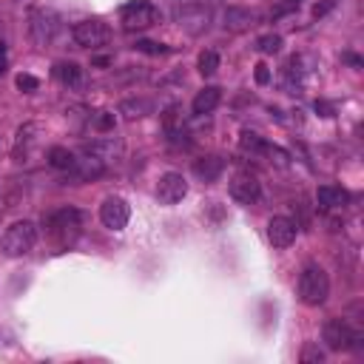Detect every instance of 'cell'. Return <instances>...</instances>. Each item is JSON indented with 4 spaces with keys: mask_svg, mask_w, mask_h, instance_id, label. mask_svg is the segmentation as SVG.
Segmentation results:
<instances>
[{
    "mask_svg": "<svg viewBox=\"0 0 364 364\" xmlns=\"http://www.w3.org/2000/svg\"><path fill=\"white\" fill-rule=\"evenodd\" d=\"M296 233H299V225L293 219H287V216H273L267 222V242L273 247H279V250L290 247L296 242Z\"/></svg>",
    "mask_w": 364,
    "mask_h": 364,
    "instance_id": "4fadbf2b",
    "label": "cell"
},
{
    "mask_svg": "<svg viewBox=\"0 0 364 364\" xmlns=\"http://www.w3.org/2000/svg\"><path fill=\"white\" fill-rule=\"evenodd\" d=\"M304 63H307V57L293 54V57L282 65V88H284L287 94H301V91H304V85H307V80H310V68H307Z\"/></svg>",
    "mask_w": 364,
    "mask_h": 364,
    "instance_id": "9c48e42d",
    "label": "cell"
},
{
    "mask_svg": "<svg viewBox=\"0 0 364 364\" xmlns=\"http://www.w3.org/2000/svg\"><path fill=\"white\" fill-rule=\"evenodd\" d=\"M34 131H40V128H37L34 122H28V125H23V128L17 131V154H20V151H23V154L28 151V145L34 142V136H31Z\"/></svg>",
    "mask_w": 364,
    "mask_h": 364,
    "instance_id": "f1b7e54d",
    "label": "cell"
},
{
    "mask_svg": "<svg viewBox=\"0 0 364 364\" xmlns=\"http://www.w3.org/2000/svg\"><path fill=\"white\" fill-rule=\"evenodd\" d=\"M253 77H256V82H259V85H267V82H270V68H267L264 63H256Z\"/></svg>",
    "mask_w": 364,
    "mask_h": 364,
    "instance_id": "1f68e13d",
    "label": "cell"
},
{
    "mask_svg": "<svg viewBox=\"0 0 364 364\" xmlns=\"http://www.w3.org/2000/svg\"><path fill=\"white\" fill-rule=\"evenodd\" d=\"M51 77H54L57 82L68 85V88H82V85H85V74H82V68H80L77 63H71V60H60V63H54Z\"/></svg>",
    "mask_w": 364,
    "mask_h": 364,
    "instance_id": "9a60e30c",
    "label": "cell"
},
{
    "mask_svg": "<svg viewBox=\"0 0 364 364\" xmlns=\"http://www.w3.org/2000/svg\"><path fill=\"white\" fill-rule=\"evenodd\" d=\"M313 108H316L321 117H333V105H330V102H324V100H316V105H313Z\"/></svg>",
    "mask_w": 364,
    "mask_h": 364,
    "instance_id": "836d02e7",
    "label": "cell"
},
{
    "mask_svg": "<svg viewBox=\"0 0 364 364\" xmlns=\"http://www.w3.org/2000/svg\"><path fill=\"white\" fill-rule=\"evenodd\" d=\"M60 31V17L51 9H34L28 14V37L34 46H48Z\"/></svg>",
    "mask_w": 364,
    "mask_h": 364,
    "instance_id": "8992f818",
    "label": "cell"
},
{
    "mask_svg": "<svg viewBox=\"0 0 364 364\" xmlns=\"http://www.w3.org/2000/svg\"><path fill=\"white\" fill-rule=\"evenodd\" d=\"M219 102H222V88L205 85L202 91H196V97H193V102H191V111H193L196 117H205V114H210Z\"/></svg>",
    "mask_w": 364,
    "mask_h": 364,
    "instance_id": "ac0fdd59",
    "label": "cell"
},
{
    "mask_svg": "<svg viewBox=\"0 0 364 364\" xmlns=\"http://www.w3.org/2000/svg\"><path fill=\"white\" fill-rule=\"evenodd\" d=\"M301 361H304V364H310V361L318 364V361H324V350H321L318 344H307V347L301 350Z\"/></svg>",
    "mask_w": 364,
    "mask_h": 364,
    "instance_id": "4dcf8cb0",
    "label": "cell"
},
{
    "mask_svg": "<svg viewBox=\"0 0 364 364\" xmlns=\"http://www.w3.org/2000/svg\"><path fill=\"white\" fill-rule=\"evenodd\" d=\"M151 111H154V102L145 100V97H131V100L119 102V114L125 119H139V117H148Z\"/></svg>",
    "mask_w": 364,
    "mask_h": 364,
    "instance_id": "44dd1931",
    "label": "cell"
},
{
    "mask_svg": "<svg viewBox=\"0 0 364 364\" xmlns=\"http://www.w3.org/2000/svg\"><path fill=\"white\" fill-rule=\"evenodd\" d=\"M264 142H267V139H264V136H259L256 131H242V134H239V145H242L245 151H250V154H259Z\"/></svg>",
    "mask_w": 364,
    "mask_h": 364,
    "instance_id": "4316f807",
    "label": "cell"
},
{
    "mask_svg": "<svg viewBox=\"0 0 364 364\" xmlns=\"http://www.w3.org/2000/svg\"><path fill=\"white\" fill-rule=\"evenodd\" d=\"M259 154H262V156H267L270 162H276L279 168H287V165H290V154H287L284 148H279V145H273V142H264Z\"/></svg>",
    "mask_w": 364,
    "mask_h": 364,
    "instance_id": "cb8c5ba5",
    "label": "cell"
},
{
    "mask_svg": "<svg viewBox=\"0 0 364 364\" xmlns=\"http://www.w3.org/2000/svg\"><path fill=\"white\" fill-rule=\"evenodd\" d=\"M250 26H256V14L250 9H242V6L225 9V14H222V28L225 31H247Z\"/></svg>",
    "mask_w": 364,
    "mask_h": 364,
    "instance_id": "5bb4252c",
    "label": "cell"
},
{
    "mask_svg": "<svg viewBox=\"0 0 364 364\" xmlns=\"http://www.w3.org/2000/svg\"><path fill=\"white\" fill-rule=\"evenodd\" d=\"M71 37H74V43L82 46V48H100L102 43H108L111 31H108V26H105L100 17H88V20H80V23L71 28Z\"/></svg>",
    "mask_w": 364,
    "mask_h": 364,
    "instance_id": "52a82bcc",
    "label": "cell"
},
{
    "mask_svg": "<svg viewBox=\"0 0 364 364\" xmlns=\"http://www.w3.org/2000/svg\"><path fill=\"white\" fill-rule=\"evenodd\" d=\"M282 46H284V40H282L279 34H262V37L256 40V48H259L262 54H279Z\"/></svg>",
    "mask_w": 364,
    "mask_h": 364,
    "instance_id": "484cf974",
    "label": "cell"
},
{
    "mask_svg": "<svg viewBox=\"0 0 364 364\" xmlns=\"http://www.w3.org/2000/svg\"><path fill=\"white\" fill-rule=\"evenodd\" d=\"M159 9L151 0H128L125 6H119V23L125 31H142L159 23Z\"/></svg>",
    "mask_w": 364,
    "mask_h": 364,
    "instance_id": "277c9868",
    "label": "cell"
},
{
    "mask_svg": "<svg viewBox=\"0 0 364 364\" xmlns=\"http://www.w3.org/2000/svg\"><path fill=\"white\" fill-rule=\"evenodd\" d=\"M46 230L57 239V242H71V236L80 230V210L77 208H63V210H54L48 219H46Z\"/></svg>",
    "mask_w": 364,
    "mask_h": 364,
    "instance_id": "ba28073f",
    "label": "cell"
},
{
    "mask_svg": "<svg viewBox=\"0 0 364 364\" xmlns=\"http://www.w3.org/2000/svg\"><path fill=\"white\" fill-rule=\"evenodd\" d=\"M330 296V279L324 273V267L318 264H307L301 273H299V299L307 304V307H318L324 304Z\"/></svg>",
    "mask_w": 364,
    "mask_h": 364,
    "instance_id": "7a4b0ae2",
    "label": "cell"
},
{
    "mask_svg": "<svg viewBox=\"0 0 364 364\" xmlns=\"http://www.w3.org/2000/svg\"><path fill=\"white\" fill-rule=\"evenodd\" d=\"M9 68V51H6V43H0V74H6Z\"/></svg>",
    "mask_w": 364,
    "mask_h": 364,
    "instance_id": "e575fe53",
    "label": "cell"
},
{
    "mask_svg": "<svg viewBox=\"0 0 364 364\" xmlns=\"http://www.w3.org/2000/svg\"><path fill=\"white\" fill-rule=\"evenodd\" d=\"M82 151H85V154H94L97 159H102V162L108 165L111 159H117V156L122 154V142H119V139H97V142H88Z\"/></svg>",
    "mask_w": 364,
    "mask_h": 364,
    "instance_id": "d6986e66",
    "label": "cell"
},
{
    "mask_svg": "<svg viewBox=\"0 0 364 364\" xmlns=\"http://www.w3.org/2000/svg\"><path fill=\"white\" fill-rule=\"evenodd\" d=\"M344 60H347V63H353V65H355V68H361V60H358V57H355V54H344Z\"/></svg>",
    "mask_w": 364,
    "mask_h": 364,
    "instance_id": "d590c367",
    "label": "cell"
},
{
    "mask_svg": "<svg viewBox=\"0 0 364 364\" xmlns=\"http://www.w3.org/2000/svg\"><path fill=\"white\" fill-rule=\"evenodd\" d=\"M114 125H117V117H114L111 111H97V114H91V128H94V131L108 134V131H114Z\"/></svg>",
    "mask_w": 364,
    "mask_h": 364,
    "instance_id": "d4e9b609",
    "label": "cell"
},
{
    "mask_svg": "<svg viewBox=\"0 0 364 364\" xmlns=\"http://www.w3.org/2000/svg\"><path fill=\"white\" fill-rule=\"evenodd\" d=\"M225 171V159L216 156V154H208V156H199L193 159V173L202 179V182H216Z\"/></svg>",
    "mask_w": 364,
    "mask_h": 364,
    "instance_id": "e0dca14e",
    "label": "cell"
},
{
    "mask_svg": "<svg viewBox=\"0 0 364 364\" xmlns=\"http://www.w3.org/2000/svg\"><path fill=\"white\" fill-rule=\"evenodd\" d=\"M20 3H31V0H20Z\"/></svg>",
    "mask_w": 364,
    "mask_h": 364,
    "instance_id": "8d00e7d4",
    "label": "cell"
},
{
    "mask_svg": "<svg viewBox=\"0 0 364 364\" xmlns=\"http://www.w3.org/2000/svg\"><path fill=\"white\" fill-rule=\"evenodd\" d=\"M14 85H17L23 94H31V91H37V88H40V80H37L34 74H17Z\"/></svg>",
    "mask_w": 364,
    "mask_h": 364,
    "instance_id": "f546056e",
    "label": "cell"
},
{
    "mask_svg": "<svg viewBox=\"0 0 364 364\" xmlns=\"http://www.w3.org/2000/svg\"><path fill=\"white\" fill-rule=\"evenodd\" d=\"M74 162H77V156H74L68 148H63V145L48 148V165H51V168H57V171H71Z\"/></svg>",
    "mask_w": 364,
    "mask_h": 364,
    "instance_id": "7402d4cb",
    "label": "cell"
},
{
    "mask_svg": "<svg viewBox=\"0 0 364 364\" xmlns=\"http://www.w3.org/2000/svg\"><path fill=\"white\" fill-rule=\"evenodd\" d=\"M228 193L239 205H256L259 196H262V185H259V179L253 173H236L230 179V185H228Z\"/></svg>",
    "mask_w": 364,
    "mask_h": 364,
    "instance_id": "8fae6325",
    "label": "cell"
},
{
    "mask_svg": "<svg viewBox=\"0 0 364 364\" xmlns=\"http://www.w3.org/2000/svg\"><path fill=\"white\" fill-rule=\"evenodd\" d=\"M37 245V225L31 219H20L6 228L0 236V253L3 256H26Z\"/></svg>",
    "mask_w": 364,
    "mask_h": 364,
    "instance_id": "6da1fadb",
    "label": "cell"
},
{
    "mask_svg": "<svg viewBox=\"0 0 364 364\" xmlns=\"http://www.w3.org/2000/svg\"><path fill=\"white\" fill-rule=\"evenodd\" d=\"M134 48H136V51H142V54H154V57H159V54H171V48H168V46L154 43V40H136V43H134Z\"/></svg>",
    "mask_w": 364,
    "mask_h": 364,
    "instance_id": "83f0119b",
    "label": "cell"
},
{
    "mask_svg": "<svg viewBox=\"0 0 364 364\" xmlns=\"http://www.w3.org/2000/svg\"><path fill=\"white\" fill-rule=\"evenodd\" d=\"M100 219H102L105 228L122 230L128 225V219H131V208H128V202L122 196H105L102 205H100Z\"/></svg>",
    "mask_w": 364,
    "mask_h": 364,
    "instance_id": "7c38bea8",
    "label": "cell"
},
{
    "mask_svg": "<svg viewBox=\"0 0 364 364\" xmlns=\"http://www.w3.org/2000/svg\"><path fill=\"white\" fill-rule=\"evenodd\" d=\"M321 338H324L327 350H336V353H341V350H353V347L361 350V341H364V336H361L358 330H353L344 318H330V321H324Z\"/></svg>",
    "mask_w": 364,
    "mask_h": 364,
    "instance_id": "5b68a950",
    "label": "cell"
},
{
    "mask_svg": "<svg viewBox=\"0 0 364 364\" xmlns=\"http://www.w3.org/2000/svg\"><path fill=\"white\" fill-rule=\"evenodd\" d=\"M185 193H188V179L182 173L168 171V173L159 176V182H156V199L162 205H176V202L185 199Z\"/></svg>",
    "mask_w": 364,
    "mask_h": 364,
    "instance_id": "30bf717a",
    "label": "cell"
},
{
    "mask_svg": "<svg viewBox=\"0 0 364 364\" xmlns=\"http://www.w3.org/2000/svg\"><path fill=\"white\" fill-rule=\"evenodd\" d=\"M173 17H176V26L191 37H199L213 23V11H210V6L205 0H185L182 6H176Z\"/></svg>",
    "mask_w": 364,
    "mask_h": 364,
    "instance_id": "3957f363",
    "label": "cell"
},
{
    "mask_svg": "<svg viewBox=\"0 0 364 364\" xmlns=\"http://www.w3.org/2000/svg\"><path fill=\"white\" fill-rule=\"evenodd\" d=\"M316 202H318L321 210H338V208H344L350 202V193L341 185H318Z\"/></svg>",
    "mask_w": 364,
    "mask_h": 364,
    "instance_id": "2e32d148",
    "label": "cell"
},
{
    "mask_svg": "<svg viewBox=\"0 0 364 364\" xmlns=\"http://www.w3.org/2000/svg\"><path fill=\"white\" fill-rule=\"evenodd\" d=\"M196 68H199V74L202 77H213L216 74V68H219V54L216 51H202L199 54V60H196Z\"/></svg>",
    "mask_w": 364,
    "mask_h": 364,
    "instance_id": "603a6c76",
    "label": "cell"
},
{
    "mask_svg": "<svg viewBox=\"0 0 364 364\" xmlns=\"http://www.w3.org/2000/svg\"><path fill=\"white\" fill-rule=\"evenodd\" d=\"M336 3H338V0H318V3L313 6V14H316V17H324Z\"/></svg>",
    "mask_w": 364,
    "mask_h": 364,
    "instance_id": "d6a6232c",
    "label": "cell"
},
{
    "mask_svg": "<svg viewBox=\"0 0 364 364\" xmlns=\"http://www.w3.org/2000/svg\"><path fill=\"white\" fill-rule=\"evenodd\" d=\"M71 171H74V176H77V179H82V182H85V179L100 176V173L105 171V162H102V159H97L94 154H85V151H82V159H77Z\"/></svg>",
    "mask_w": 364,
    "mask_h": 364,
    "instance_id": "ffe728a7",
    "label": "cell"
}]
</instances>
